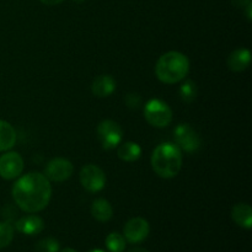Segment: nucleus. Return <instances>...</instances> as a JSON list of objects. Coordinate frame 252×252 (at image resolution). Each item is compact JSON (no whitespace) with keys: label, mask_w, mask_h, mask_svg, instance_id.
Listing matches in <instances>:
<instances>
[{"label":"nucleus","mask_w":252,"mask_h":252,"mask_svg":"<svg viewBox=\"0 0 252 252\" xmlns=\"http://www.w3.org/2000/svg\"><path fill=\"white\" fill-rule=\"evenodd\" d=\"M52 197L51 181L39 172L20 177L12 186V198L21 211L37 213L48 206Z\"/></svg>","instance_id":"f257e3e1"},{"label":"nucleus","mask_w":252,"mask_h":252,"mask_svg":"<svg viewBox=\"0 0 252 252\" xmlns=\"http://www.w3.org/2000/svg\"><path fill=\"white\" fill-rule=\"evenodd\" d=\"M152 167L158 176L172 179L182 167V150L174 143H162L152 154Z\"/></svg>","instance_id":"f03ea898"},{"label":"nucleus","mask_w":252,"mask_h":252,"mask_svg":"<svg viewBox=\"0 0 252 252\" xmlns=\"http://www.w3.org/2000/svg\"><path fill=\"white\" fill-rule=\"evenodd\" d=\"M189 71V61L185 54L171 51L162 54L155 66L158 79L164 84H176L184 80Z\"/></svg>","instance_id":"7ed1b4c3"},{"label":"nucleus","mask_w":252,"mask_h":252,"mask_svg":"<svg viewBox=\"0 0 252 252\" xmlns=\"http://www.w3.org/2000/svg\"><path fill=\"white\" fill-rule=\"evenodd\" d=\"M144 118L153 127H167L172 121V110L165 101L152 98L144 106Z\"/></svg>","instance_id":"20e7f679"},{"label":"nucleus","mask_w":252,"mask_h":252,"mask_svg":"<svg viewBox=\"0 0 252 252\" xmlns=\"http://www.w3.org/2000/svg\"><path fill=\"white\" fill-rule=\"evenodd\" d=\"M97 135L103 149L111 150L121 144L123 130L117 122L112 120H106L97 126Z\"/></svg>","instance_id":"39448f33"},{"label":"nucleus","mask_w":252,"mask_h":252,"mask_svg":"<svg viewBox=\"0 0 252 252\" xmlns=\"http://www.w3.org/2000/svg\"><path fill=\"white\" fill-rule=\"evenodd\" d=\"M175 142L181 150L186 153H196L201 148V138L192 126L181 123L175 128Z\"/></svg>","instance_id":"423d86ee"},{"label":"nucleus","mask_w":252,"mask_h":252,"mask_svg":"<svg viewBox=\"0 0 252 252\" xmlns=\"http://www.w3.org/2000/svg\"><path fill=\"white\" fill-rule=\"evenodd\" d=\"M80 182L89 192H100L106 185V175L98 166L93 164L85 165L80 171Z\"/></svg>","instance_id":"0eeeda50"},{"label":"nucleus","mask_w":252,"mask_h":252,"mask_svg":"<svg viewBox=\"0 0 252 252\" xmlns=\"http://www.w3.org/2000/svg\"><path fill=\"white\" fill-rule=\"evenodd\" d=\"M24 171V159L19 153L9 152L0 157V176L4 180H14Z\"/></svg>","instance_id":"6e6552de"},{"label":"nucleus","mask_w":252,"mask_h":252,"mask_svg":"<svg viewBox=\"0 0 252 252\" xmlns=\"http://www.w3.org/2000/svg\"><path fill=\"white\" fill-rule=\"evenodd\" d=\"M74 166L68 159L64 158H56L52 159L47 164L44 170V176L53 182H63L66 181L69 177L73 175Z\"/></svg>","instance_id":"1a4fd4ad"},{"label":"nucleus","mask_w":252,"mask_h":252,"mask_svg":"<svg viewBox=\"0 0 252 252\" xmlns=\"http://www.w3.org/2000/svg\"><path fill=\"white\" fill-rule=\"evenodd\" d=\"M149 223L140 217L128 220L125 225V229H123L125 239L130 244H138L144 241L149 235Z\"/></svg>","instance_id":"9d476101"},{"label":"nucleus","mask_w":252,"mask_h":252,"mask_svg":"<svg viewBox=\"0 0 252 252\" xmlns=\"http://www.w3.org/2000/svg\"><path fill=\"white\" fill-rule=\"evenodd\" d=\"M15 229L25 235H37L44 229V221L38 216H26L20 218L15 224Z\"/></svg>","instance_id":"9b49d317"},{"label":"nucleus","mask_w":252,"mask_h":252,"mask_svg":"<svg viewBox=\"0 0 252 252\" xmlns=\"http://www.w3.org/2000/svg\"><path fill=\"white\" fill-rule=\"evenodd\" d=\"M251 62V53L249 49L246 48H239L231 52L230 56L228 57V66L230 70L236 71H244L248 69Z\"/></svg>","instance_id":"f8f14e48"},{"label":"nucleus","mask_w":252,"mask_h":252,"mask_svg":"<svg viewBox=\"0 0 252 252\" xmlns=\"http://www.w3.org/2000/svg\"><path fill=\"white\" fill-rule=\"evenodd\" d=\"M116 80L111 75H100L91 84V91L97 97H107L116 90Z\"/></svg>","instance_id":"ddd939ff"},{"label":"nucleus","mask_w":252,"mask_h":252,"mask_svg":"<svg viewBox=\"0 0 252 252\" xmlns=\"http://www.w3.org/2000/svg\"><path fill=\"white\" fill-rule=\"evenodd\" d=\"M91 214H93L96 220L101 221V223H106V221L111 220V218L113 217V208L107 199L98 198L93 202Z\"/></svg>","instance_id":"4468645a"},{"label":"nucleus","mask_w":252,"mask_h":252,"mask_svg":"<svg viewBox=\"0 0 252 252\" xmlns=\"http://www.w3.org/2000/svg\"><path fill=\"white\" fill-rule=\"evenodd\" d=\"M231 217L239 226L250 229L252 225V209L249 204L239 203L235 204L231 211Z\"/></svg>","instance_id":"2eb2a0df"},{"label":"nucleus","mask_w":252,"mask_h":252,"mask_svg":"<svg viewBox=\"0 0 252 252\" xmlns=\"http://www.w3.org/2000/svg\"><path fill=\"white\" fill-rule=\"evenodd\" d=\"M16 143V130L6 121L0 120V152H7Z\"/></svg>","instance_id":"dca6fc26"},{"label":"nucleus","mask_w":252,"mask_h":252,"mask_svg":"<svg viewBox=\"0 0 252 252\" xmlns=\"http://www.w3.org/2000/svg\"><path fill=\"white\" fill-rule=\"evenodd\" d=\"M117 155L121 160L126 162L137 161L142 155V148L134 142H126L120 144L117 149Z\"/></svg>","instance_id":"f3484780"},{"label":"nucleus","mask_w":252,"mask_h":252,"mask_svg":"<svg viewBox=\"0 0 252 252\" xmlns=\"http://www.w3.org/2000/svg\"><path fill=\"white\" fill-rule=\"evenodd\" d=\"M180 96L185 103H192L197 97V86L196 83L192 80L184 81L180 86Z\"/></svg>","instance_id":"a211bd4d"},{"label":"nucleus","mask_w":252,"mask_h":252,"mask_svg":"<svg viewBox=\"0 0 252 252\" xmlns=\"http://www.w3.org/2000/svg\"><path fill=\"white\" fill-rule=\"evenodd\" d=\"M106 248L110 252H123L126 249L125 236L118 233H111L106 238Z\"/></svg>","instance_id":"6ab92c4d"},{"label":"nucleus","mask_w":252,"mask_h":252,"mask_svg":"<svg viewBox=\"0 0 252 252\" xmlns=\"http://www.w3.org/2000/svg\"><path fill=\"white\" fill-rule=\"evenodd\" d=\"M14 239V228L6 221L0 223V249H4L11 244Z\"/></svg>","instance_id":"aec40b11"},{"label":"nucleus","mask_w":252,"mask_h":252,"mask_svg":"<svg viewBox=\"0 0 252 252\" xmlns=\"http://www.w3.org/2000/svg\"><path fill=\"white\" fill-rule=\"evenodd\" d=\"M59 243L54 238H46L38 241L36 245V252H58Z\"/></svg>","instance_id":"412c9836"},{"label":"nucleus","mask_w":252,"mask_h":252,"mask_svg":"<svg viewBox=\"0 0 252 252\" xmlns=\"http://www.w3.org/2000/svg\"><path fill=\"white\" fill-rule=\"evenodd\" d=\"M125 102L129 108H132V110H137V108L140 106V103H142V97H140L139 94L129 93L127 94V96L125 97Z\"/></svg>","instance_id":"4be33fe9"},{"label":"nucleus","mask_w":252,"mask_h":252,"mask_svg":"<svg viewBox=\"0 0 252 252\" xmlns=\"http://www.w3.org/2000/svg\"><path fill=\"white\" fill-rule=\"evenodd\" d=\"M231 1H233V4L235 5L236 7H243V9H245V6L248 4H250L251 2V0H231Z\"/></svg>","instance_id":"5701e85b"},{"label":"nucleus","mask_w":252,"mask_h":252,"mask_svg":"<svg viewBox=\"0 0 252 252\" xmlns=\"http://www.w3.org/2000/svg\"><path fill=\"white\" fill-rule=\"evenodd\" d=\"M39 1L44 5H49V6H52V5L61 4V2L64 1V0H39Z\"/></svg>","instance_id":"b1692460"},{"label":"nucleus","mask_w":252,"mask_h":252,"mask_svg":"<svg viewBox=\"0 0 252 252\" xmlns=\"http://www.w3.org/2000/svg\"><path fill=\"white\" fill-rule=\"evenodd\" d=\"M245 9H246V17H248L249 21H251V19H252V12H251L252 11V2L246 5Z\"/></svg>","instance_id":"393cba45"},{"label":"nucleus","mask_w":252,"mask_h":252,"mask_svg":"<svg viewBox=\"0 0 252 252\" xmlns=\"http://www.w3.org/2000/svg\"><path fill=\"white\" fill-rule=\"evenodd\" d=\"M128 252H149V251L145 250V249H142V248H134V249H130Z\"/></svg>","instance_id":"a878e982"},{"label":"nucleus","mask_w":252,"mask_h":252,"mask_svg":"<svg viewBox=\"0 0 252 252\" xmlns=\"http://www.w3.org/2000/svg\"><path fill=\"white\" fill-rule=\"evenodd\" d=\"M61 252H76V251L73 250V249H70V248H66V249H64V250H62Z\"/></svg>","instance_id":"bb28decb"},{"label":"nucleus","mask_w":252,"mask_h":252,"mask_svg":"<svg viewBox=\"0 0 252 252\" xmlns=\"http://www.w3.org/2000/svg\"><path fill=\"white\" fill-rule=\"evenodd\" d=\"M89 252H106V251H102V250H93V251H89Z\"/></svg>","instance_id":"cd10ccee"},{"label":"nucleus","mask_w":252,"mask_h":252,"mask_svg":"<svg viewBox=\"0 0 252 252\" xmlns=\"http://www.w3.org/2000/svg\"><path fill=\"white\" fill-rule=\"evenodd\" d=\"M74 1H76V2H81V1H84V0H74Z\"/></svg>","instance_id":"c85d7f7f"}]
</instances>
